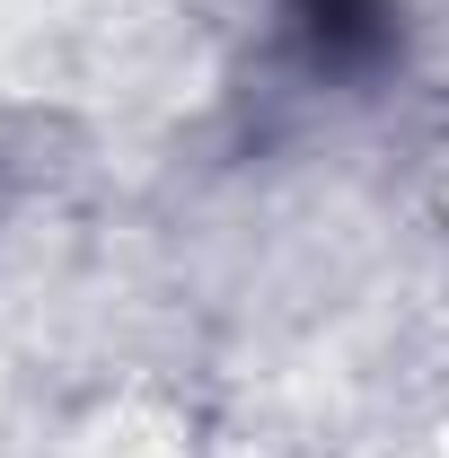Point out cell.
I'll return each instance as SVG.
<instances>
[{
    "label": "cell",
    "mask_w": 449,
    "mask_h": 458,
    "mask_svg": "<svg viewBox=\"0 0 449 458\" xmlns=\"http://www.w3.org/2000/svg\"><path fill=\"white\" fill-rule=\"evenodd\" d=\"M274 18L309 80H370L396 54V0H282Z\"/></svg>",
    "instance_id": "cell-1"
}]
</instances>
